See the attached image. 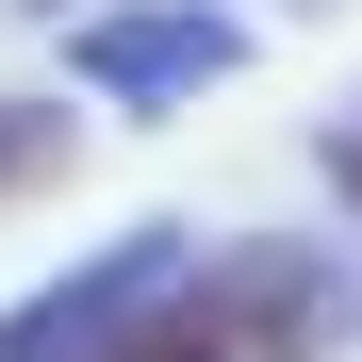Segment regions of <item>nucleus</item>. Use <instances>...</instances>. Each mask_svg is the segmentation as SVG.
<instances>
[{
	"label": "nucleus",
	"instance_id": "f257e3e1",
	"mask_svg": "<svg viewBox=\"0 0 362 362\" xmlns=\"http://www.w3.org/2000/svg\"><path fill=\"white\" fill-rule=\"evenodd\" d=\"M313 346H346V264H313V247H214L99 362H313Z\"/></svg>",
	"mask_w": 362,
	"mask_h": 362
},
{
	"label": "nucleus",
	"instance_id": "f03ea898",
	"mask_svg": "<svg viewBox=\"0 0 362 362\" xmlns=\"http://www.w3.org/2000/svg\"><path fill=\"white\" fill-rule=\"evenodd\" d=\"M165 280H181V247H165V230H148V247H99L83 280H49L33 313H0V362H99V346L132 329Z\"/></svg>",
	"mask_w": 362,
	"mask_h": 362
},
{
	"label": "nucleus",
	"instance_id": "7ed1b4c3",
	"mask_svg": "<svg viewBox=\"0 0 362 362\" xmlns=\"http://www.w3.org/2000/svg\"><path fill=\"white\" fill-rule=\"evenodd\" d=\"M83 66H99L115 99H181V83L230 66V33H214V17H115V33H83Z\"/></svg>",
	"mask_w": 362,
	"mask_h": 362
},
{
	"label": "nucleus",
	"instance_id": "20e7f679",
	"mask_svg": "<svg viewBox=\"0 0 362 362\" xmlns=\"http://www.w3.org/2000/svg\"><path fill=\"white\" fill-rule=\"evenodd\" d=\"M49 165H66V115H49V99H0V198L49 181Z\"/></svg>",
	"mask_w": 362,
	"mask_h": 362
},
{
	"label": "nucleus",
	"instance_id": "39448f33",
	"mask_svg": "<svg viewBox=\"0 0 362 362\" xmlns=\"http://www.w3.org/2000/svg\"><path fill=\"white\" fill-rule=\"evenodd\" d=\"M329 181H346V214H362V115H346V132H329Z\"/></svg>",
	"mask_w": 362,
	"mask_h": 362
}]
</instances>
